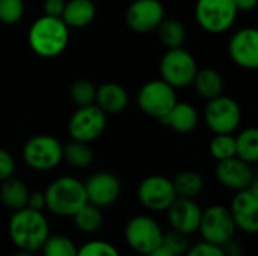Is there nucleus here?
<instances>
[{
  "mask_svg": "<svg viewBox=\"0 0 258 256\" xmlns=\"http://www.w3.org/2000/svg\"><path fill=\"white\" fill-rule=\"evenodd\" d=\"M27 41L35 54L50 59L65 51L70 41V29L57 17L42 15L36 18L27 33Z\"/></svg>",
  "mask_w": 258,
  "mask_h": 256,
  "instance_id": "2",
  "label": "nucleus"
},
{
  "mask_svg": "<svg viewBox=\"0 0 258 256\" xmlns=\"http://www.w3.org/2000/svg\"><path fill=\"white\" fill-rule=\"evenodd\" d=\"M163 234L162 226L145 214L132 217L124 228V237L128 247L142 256H147L162 244Z\"/></svg>",
  "mask_w": 258,
  "mask_h": 256,
  "instance_id": "7",
  "label": "nucleus"
},
{
  "mask_svg": "<svg viewBox=\"0 0 258 256\" xmlns=\"http://www.w3.org/2000/svg\"><path fill=\"white\" fill-rule=\"evenodd\" d=\"M177 103V94L172 86H169L162 78L147 81L138 92L139 109L151 118L162 119Z\"/></svg>",
  "mask_w": 258,
  "mask_h": 256,
  "instance_id": "10",
  "label": "nucleus"
},
{
  "mask_svg": "<svg viewBox=\"0 0 258 256\" xmlns=\"http://www.w3.org/2000/svg\"><path fill=\"white\" fill-rule=\"evenodd\" d=\"M63 160L76 169H85L92 163L94 152L89 143L71 139V142L63 145Z\"/></svg>",
  "mask_w": 258,
  "mask_h": 256,
  "instance_id": "28",
  "label": "nucleus"
},
{
  "mask_svg": "<svg viewBox=\"0 0 258 256\" xmlns=\"http://www.w3.org/2000/svg\"><path fill=\"white\" fill-rule=\"evenodd\" d=\"M138 199L144 208L153 213L166 211L177 199L172 180L163 175H151L142 180L138 187Z\"/></svg>",
  "mask_w": 258,
  "mask_h": 256,
  "instance_id": "11",
  "label": "nucleus"
},
{
  "mask_svg": "<svg viewBox=\"0 0 258 256\" xmlns=\"http://www.w3.org/2000/svg\"><path fill=\"white\" fill-rule=\"evenodd\" d=\"M97 14V8L92 0H67L62 21L68 29H83L89 26Z\"/></svg>",
  "mask_w": 258,
  "mask_h": 256,
  "instance_id": "21",
  "label": "nucleus"
},
{
  "mask_svg": "<svg viewBox=\"0 0 258 256\" xmlns=\"http://www.w3.org/2000/svg\"><path fill=\"white\" fill-rule=\"evenodd\" d=\"M234 225L245 234L258 231V180L251 187L236 192L228 207Z\"/></svg>",
  "mask_w": 258,
  "mask_h": 256,
  "instance_id": "13",
  "label": "nucleus"
},
{
  "mask_svg": "<svg viewBox=\"0 0 258 256\" xmlns=\"http://www.w3.org/2000/svg\"><path fill=\"white\" fill-rule=\"evenodd\" d=\"M159 68L162 80L174 89H181L192 84L198 71L195 57L183 47L168 48V51L160 59Z\"/></svg>",
  "mask_w": 258,
  "mask_h": 256,
  "instance_id": "6",
  "label": "nucleus"
},
{
  "mask_svg": "<svg viewBox=\"0 0 258 256\" xmlns=\"http://www.w3.org/2000/svg\"><path fill=\"white\" fill-rule=\"evenodd\" d=\"M163 20L165 6L160 0H135L125 12L128 27L138 33L156 30Z\"/></svg>",
  "mask_w": 258,
  "mask_h": 256,
  "instance_id": "14",
  "label": "nucleus"
},
{
  "mask_svg": "<svg viewBox=\"0 0 258 256\" xmlns=\"http://www.w3.org/2000/svg\"><path fill=\"white\" fill-rule=\"evenodd\" d=\"M147 256H177V255H174V253H172L168 247H165L163 244H160L159 247H156L153 252H150Z\"/></svg>",
  "mask_w": 258,
  "mask_h": 256,
  "instance_id": "41",
  "label": "nucleus"
},
{
  "mask_svg": "<svg viewBox=\"0 0 258 256\" xmlns=\"http://www.w3.org/2000/svg\"><path fill=\"white\" fill-rule=\"evenodd\" d=\"M242 112L239 104L225 95L207 101L204 109V122L215 134H231L240 125Z\"/></svg>",
  "mask_w": 258,
  "mask_h": 256,
  "instance_id": "9",
  "label": "nucleus"
},
{
  "mask_svg": "<svg viewBox=\"0 0 258 256\" xmlns=\"http://www.w3.org/2000/svg\"><path fill=\"white\" fill-rule=\"evenodd\" d=\"M156 30H157L160 42L168 48L183 47L186 36H187L184 24L180 20H174V18L163 20Z\"/></svg>",
  "mask_w": 258,
  "mask_h": 256,
  "instance_id": "27",
  "label": "nucleus"
},
{
  "mask_svg": "<svg viewBox=\"0 0 258 256\" xmlns=\"http://www.w3.org/2000/svg\"><path fill=\"white\" fill-rule=\"evenodd\" d=\"M216 178L218 181L234 192L245 190L251 187L252 183L257 181V175L252 169V164L240 160L239 157H231L227 160H221L216 164Z\"/></svg>",
  "mask_w": 258,
  "mask_h": 256,
  "instance_id": "16",
  "label": "nucleus"
},
{
  "mask_svg": "<svg viewBox=\"0 0 258 256\" xmlns=\"http://www.w3.org/2000/svg\"><path fill=\"white\" fill-rule=\"evenodd\" d=\"M106 128V113L95 104L79 107L68 122V133L73 140L91 143Z\"/></svg>",
  "mask_w": 258,
  "mask_h": 256,
  "instance_id": "12",
  "label": "nucleus"
},
{
  "mask_svg": "<svg viewBox=\"0 0 258 256\" xmlns=\"http://www.w3.org/2000/svg\"><path fill=\"white\" fill-rule=\"evenodd\" d=\"M95 91H97V88L89 80H77V81L73 83L70 95H71L73 103L77 104L79 107H82V106L94 104Z\"/></svg>",
  "mask_w": 258,
  "mask_h": 256,
  "instance_id": "31",
  "label": "nucleus"
},
{
  "mask_svg": "<svg viewBox=\"0 0 258 256\" xmlns=\"http://www.w3.org/2000/svg\"><path fill=\"white\" fill-rule=\"evenodd\" d=\"M237 11H252L255 6H257L258 0H233Z\"/></svg>",
  "mask_w": 258,
  "mask_h": 256,
  "instance_id": "40",
  "label": "nucleus"
},
{
  "mask_svg": "<svg viewBox=\"0 0 258 256\" xmlns=\"http://www.w3.org/2000/svg\"><path fill=\"white\" fill-rule=\"evenodd\" d=\"M83 186L88 202L101 210L113 205L121 195V181L110 172L92 174Z\"/></svg>",
  "mask_w": 258,
  "mask_h": 256,
  "instance_id": "15",
  "label": "nucleus"
},
{
  "mask_svg": "<svg viewBox=\"0 0 258 256\" xmlns=\"http://www.w3.org/2000/svg\"><path fill=\"white\" fill-rule=\"evenodd\" d=\"M237 8L233 0H197L195 18L201 29L219 35L230 30L237 20Z\"/></svg>",
  "mask_w": 258,
  "mask_h": 256,
  "instance_id": "5",
  "label": "nucleus"
},
{
  "mask_svg": "<svg viewBox=\"0 0 258 256\" xmlns=\"http://www.w3.org/2000/svg\"><path fill=\"white\" fill-rule=\"evenodd\" d=\"M221 247H222V252H224V255L225 256H243L245 255L242 244H240L239 241H236L234 238H233V240H230V241H227V243H225L224 246H221Z\"/></svg>",
  "mask_w": 258,
  "mask_h": 256,
  "instance_id": "39",
  "label": "nucleus"
},
{
  "mask_svg": "<svg viewBox=\"0 0 258 256\" xmlns=\"http://www.w3.org/2000/svg\"><path fill=\"white\" fill-rule=\"evenodd\" d=\"M24 15L23 0H0V21L3 24H15Z\"/></svg>",
  "mask_w": 258,
  "mask_h": 256,
  "instance_id": "33",
  "label": "nucleus"
},
{
  "mask_svg": "<svg viewBox=\"0 0 258 256\" xmlns=\"http://www.w3.org/2000/svg\"><path fill=\"white\" fill-rule=\"evenodd\" d=\"M26 207L30 208V210H36V211L45 210V196H44V192H30Z\"/></svg>",
  "mask_w": 258,
  "mask_h": 256,
  "instance_id": "38",
  "label": "nucleus"
},
{
  "mask_svg": "<svg viewBox=\"0 0 258 256\" xmlns=\"http://www.w3.org/2000/svg\"><path fill=\"white\" fill-rule=\"evenodd\" d=\"M183 256H225L222 252V247L221 246H215V244H210L207 241H201V243H197L194 246H190L187 249V252Z\"/></svg>",
  "mask_w": 258,
  "mask_h": 256,
  "instance_id": "35",
  "label": "nucleus"
},
{
  "mask_svg": "<svg viewBox=\"0 0 258 256\" xmlns=\"http://www.w3.org/2000/svg\"><path fill=\"white\" fill-rule=\"evenodd\" d=\"M29 187L17 178H8L0 184V202L11 211L26 208L29 199Z\"/></svg>",
  "mask_w": 258,
  "mask_h": 256,
  "instance_id": "22",
  "label": "nucleus"
},
{
  "mask_svg": "<svg viewBox=\"0 0 258 256\" xmlns=\"http://www.w3.org/2000/svg\"><path fill=\"white\" fill-rule=\"evenodd\" d=\"M8 232L12 244L18 250L36 253L50 235L48 220L42 211L21 208L14 211L9 219Z\"/></svg>",
  "mask_w": 258,
  "mask_h": 256,
  "instance_id": "1",
  "label": "nucleus"
},
{
  "mask_svg": "<svg viewBox=\"0 0 258 256\" xmlns=\"http://www.w3.org/2000/svg\"><path fill=\"white\" fill-rule=\"evenodd\" d=\"M236 157L240 160L255 164L258 161V130L255 127H249L239 133L236 137Z\"/></svg>",
  "mask_w": 258,
  "mask_h": 256,
  "instance_id": "26",
  "label": "nucleus"
},
{
  "mask_svg": "<svg viewBox=\"0 0 258 256\" xmlns=\"http://www.w3.org/2000/svg\"><path fill=\"white\" fill-rule=\"evenodd\" d=\"M14 170H15L14 157L8 151L0 149V183L11 178L14 175Z\"/></svg>",
  "mask_w": 258,
  "mask_h": 256,
  "instance_id": "36",
  "label": "nucleus"
},
{
  "mask_svg": "<svg viewBox=\"0 0 258 256\" xmlns=\"http://www.w3.org/2000/svg\"><path fill=\"white\" fill-rule=\"evenodd\" d=\"M77 256H121L116 246L104 240H91L77 247Z\"/></svg>",
  "mask_w": 258,
  "mask_h": 256,
  "instance_id": "32",
  "label": "nucleus"
},
{
  "mask_svg": "<svg viewBox=\"0 0 258 256\" xmlns=\"http://www.w3.org/2000/svg\"><path fill=\"white\" fill-rule=\"evenodd\" d=\"M21 155L30 169L47 172L57 167L63 160V145L53 136L38 134L24 143Z\"/></svg>",
  "mask_w": 258,
  "mask_h": 256,
  "instance_id": "4",
  "label": "nucleus"
},
{
  "mask_svg": "<svg viewBox=\"0 0 258 256\" xmlns=\"http://www.w3.org/2000/svg\"><path fill=\"white\" fill-rule=\"evenodd\" d=\"M45 208L57 217H73L88 204L85 186L74 177H59L44 192Z\"/></svg>",
  "mask_w": 258,
  "mask_h": 256,
  "instance_id": "3",
  "label": "nucleus"
},
{
  "mask_svg": "<svg viewBox=\"0 0 258 256\" xmlns=\"http://www.w3.org/2000/svg\"><path fill=\"white\" fill-rule=\"evenodd\" d=\"M160 122L180 134H189L198 125V112L192 104L177 101Z\"/></svg>",
  "mask_w": 258,
  "mask_h": 256,
  "instance_id": "20",
  "label": "nucleus"
},
{
  "mask_svg": "<svg viewBox=\"0 0 258 256\" xmlns=\"http://www.w3.org/2000/svg\"><path fill=\"white\" fill-rule=\"evenodd\" d=\"M166 214L171 228L189 237L198 232L203 208L195 199L177 198L166 210Z\"/></svg>",
  "mask_w": 258,
  "mask_h": 256,
  "instance_id": "18",
  "label": "nucleus"
},
{
  "mask_svg": "<svg viewBox=\"0 0 258 256\" xmlns=\"http://www.w3.org/2000/svg\"><path fill=\"white\" fill-rule=\"evenodd\" d=\"M210 154L216 161L227 160L236 155V140L231 134H215L210 140Z\"/></svg>",
  "mask_w": 258,
  "mask_h": 256,
  "instance_id": "30",
  "label": "nucleus"
},
{
  "mask_svg": "<svg viewBox=\"0 0 258 256\" xmlns=\"http://www.w3.org/2000/svg\"><path fill=\"white\" fill-rule=\"evenodd\" d=\"M65 3H67V0H45L44 2V15L60 18Z\"/></svg>",
  "mask_w": 258,
  "mask_h": 256,
  "instance_id": "37",
  "label": "nucleus"
},
{
  "mask_svg": "<svg viewBox=\"0 0 258 256\" xmlns=\"http://www.w3.org/2000/svg\"><path fill=\"white\" fill-rule=\"evenodd\" d=\"M41 252L42 256H77V246L67 235L50 234L42 244Z\"/></svg>",
  "mask_w": 258,
  "mask_h": 256,
  "instance_id": "29",
  "label": "nucleus"
},
{
  "mask_svg": "<svg viewBox=\"0 0 258 256\" xmlns=\"http://www.w3.org/2000/svg\"><path fill=\"white\" fill-rule=\"evenodd\" d=\"M228 54L231 60L245 69L258 66V32L254 27L237 30L228 42Z\"/></svg>",
  "mask_w": 258,
  "mask_h": 256,
  "instance_id": "17",
  "label": "nucleus"
},
{
  "mask_svg": "<svg viewBox=\"0 0 258 256\" xmlns=\"http://www.w3.org/2000/svg\"><path fill=\"white\" fill-rule=\"evenodd\" d=\"M162 244L165 247H168L174 255L183 256L187 249L190 247V243H189V238L187 235L178 232V231H169L166 234H163V240H162Z\"/></svg>",
  "mask_w": 258,
  "mask_h": 256,
  "instance_id": "34",
  "label": "nucleus"
},
{
  "mask_svg": "<svg viewBox=\"0 0 258 256\" xmlns=\"http://www.w3.org/2000/svg\"><path fill=\"white\" fill-rule=\"evenodd\" d=\"M192 84L195 86L197 92L204 100L209 101V100L216 98V97H219L222 94L224 78H222V75L216 69L204 68V69H198L197 71Z\"/></svg>",
  "mask_w": 258,
  "mask_h": 256,
  "instance_id": "23",
  "label": "nucleus"
},
{
  "mask_svg": "<svg viewBox=\"0 0 258 256\" xmlns=\"http://www.w3.org/2000/svg\"><path fill=\"white\" fill-rule=\"evenodd\" d=\"M14 256H35L33 252H27V250H18Z\"/></svg>",
  "mask_w": 258,
  "mask_h": 256,
  "instance_id": "42",
  "label": "nucleus"
},
{
  "mask_svg": "<svg viewBox=\"0 0 258 256\" xmlns=\"http://www.w3.org/2000/svg\"><path fill=\"white\" fill-rule=\"evenodd\" d=\"M94 104L106 115H116L125 110L128 104V94L121 84L107 81L97 88Z\"/></svg>",
  "mask_w": 258,
  "mask_h": 256,
  "instance_id": "19",
  "label": "nucleus"
},
{
  "mask_svg": "<svg viewBox=\"0 0 258 256\" xmlns=\"http://www.w3.org/2000/svg\"><path fill=\"white\" fill-rule=\"evenodd\" d=\"M177 198L195 199L204 190V180L195 170H183L172 180Z\"/></svg>",
  "mask_w": 258,
  "mask_h": 256,
  "instance_id": "25",
  "label": "nucleus"
},
{
  "mask_svg": "<svg viewBox=\"0 0 258 256\" xmlns=\"http://www.w3.org/2000/svg\"><path fill=\"white\" fill-rule=\"evenodd\" d=\"M236 231L237 228L227 207L212 205L203 210L201 222L198 228L203 241H207L215 246H224L227 241L234 238Z\"/></svg>",
  "mask_w": 258,
  "mask_h": 256,
  "instance_id": "8",
  "label": "nucleus"
},
{
  "mask_svg": "<svg viewBox=\"0 0 258 256\" xmlns=\"http://www.w3.org/2000/svg\"><path fill=\"white\" fill-rule=\"evenodd\" d=\"M76 228L83 232V234H95L103 228L104 223V216L101 208L92 205V204H85L74 216H73Z\"/></svg>",
  "mask_w": 258,
  "mask_h": 256,
  "instance_id": "24",
  "label": "nucleus"
}]
</instances>
